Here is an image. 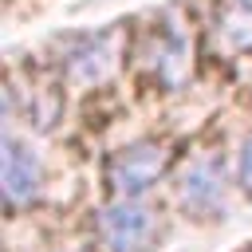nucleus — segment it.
Instances as JSON below:
<instances>
[{
  "label": "nucleus",
  "mask_w": 252,
  "mask_h": 252,
  "mask_svg": "<svg viewBox=\"0 0 252 252\" xmlns=\"http://www.w3.org/2000/svg\"><path fill=\"white\" fill-rule=\"evenodd\" d=\"M98 232L110 252H150L158 240V217L142 201H114L98 213Z\"/></svg>",
  "instance_id": "f257e3e1"
},
{
  "label": "nucleus",
  "mask_w": 252,
  "mask_h": 252,
  "mask_svg": "<svg viewBox=\"0 0 252 252\" xmlns=\"http://www.w3.org/2000/svg\"><path fill=\"white\" fill-rule=\"evenodd\" d=\"M161 165H165V150L154 146V142H138V146H130V150H122V154L114 158V165H110V185H114V193H122V197H138L142 189H150V185L158 181Z\"/></svg>",
  "instance_id": "f03ea898"
},
{
  "label": "nucleus",
  "mask_w": 252,
  "mask_h": 252,
  "mask_svg": "<svg viewBox=\"0 0 252 252\" xmlns=\"http://www.w3.org/2000/svg\"><path fill=\"white\" fill-rule=\"evenodd\" d=\"M224 197H228V185H224V169L209 158L193 161L185 173H181V201L193 217H213L224 209Z\"/></svg>",
  "instance_id": "7ed1b4c3"
},
{
  "label": "nucleus",
  "mask_w": 252,
  "mask_h": 252,
  "mask_svg": "<svg viewBox=\"0 0 252 252\" xmlns=\"http://www.w3.org/2000/svg\"><path fill=\"white\" fill-rule=\"evenodd\" d=\"M35 189H39V158L20 138H4V201L24 205L28 197H35Z\"/></svg>",
  "instance_id": "20e7f679"
},
{
  "label": "nucleus",
  "mask_w": 252,
  "mask_h": 252,
  "mask_svg": "<svg viewBox=\"0 0 252 252\" xmlns=\"http://www.w3.org/2000/svg\"><path fill=\"white\" fill-rule=\"evenodd\" d=\"M220 43L228 51H240L252 43V0H228L220 16Z\"/></svg>",
  "instance_id": "39448f33"
},
{
  "label": "nucleus",
  "mask_w": 252,
  "mask_h": 252,
  "mask_svg": "<svg viewBox=\"0 0 252 252\" xmlns=\"http://www.w3.org/2000/svg\"><path fill=\"white\" fill-rule=\"evenodd\" d=\"M114 59V47H110V39L102 43V35L98 39H91L71 63H67V75L71 79H79V83H87V79H98L102 71H106V63Z\"/></svg>",
  "instance_id": "423d86ee"
},
{
  "label": "nucleus",
  "mask_w": 252,
  "mask_h": 252,
  "mask_svg": "<svg viewBox=\"0 0 252 252\" xmlns=\"http://www.w3.org/2000/svg\"><path fill=\"white\" fill-rule=\"evenodd\" d=\"M236 173H240V185L252 189V134H248L244 146H240V165H236Z\"/></svg>",
  "instance_id": "0eeeda50"
}]
</instances>
